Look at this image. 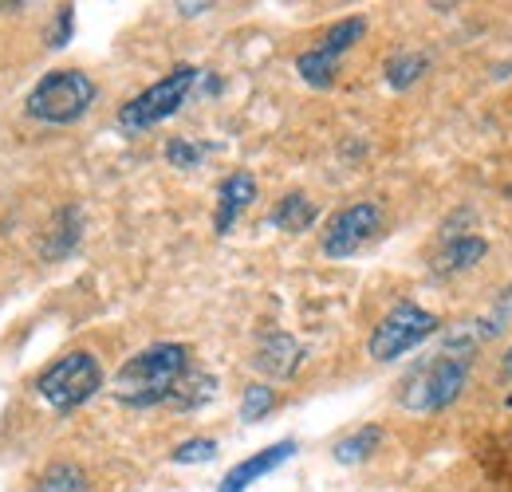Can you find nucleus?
Here are the masks:
<instances>
[{
    "label": "nucleus",
    "instance_id": "nucleus-15",
    "mask_svg": "<svg viewBox=\"0 0 512 492\" xmlns=\"http://www.w3.org/2000/svg\"><path fill=\"white\" fill-rule=\"evenodd\" d=\"M36 492H91V485H87V473L79 465H52L40 477Z\"/></svg>",
    "mask_w": 512,
    "mask_h": 492
},
{
    "label": "nucleus",
    "instance_id": "nucleus-11",
    "mask_svg": "<svg viewBox=\"0 0 512 492\" xmlns=\"http://www.w3.org/2000/svg\"><path fill=\"white\" fill-rule=\"evenodd\" d=\"M363 32H367V20H363V16H347V20H339V24H331V28L323 32L316 52H320L323 60L339 63V56H347V52L363 40Z\"/></svg>",
    "mask_w": 512,
    "mask_h": 492
},
{
    "label": "nucleus",
    "instance_id": "nucleus-21",
    "mask_svg": "<svg viewBox=\"0 0 512 492\" xmlns=\"http://www.w3.org/2000/svg\"><path fill=\"white\" fill-rule=\"evenodd\" d=\"M71 24H75V8H60L56 32H52V48H64L67 40H71Z\"/></svg>",
    "mask_w": 512,
    "mask_h": 492
},
{
    "label": "nucleus",
    "instance_id": "nucleus-22",
    "mask_svg": "<svg viewBox=\"0 0 512 492\" xmlns=\"http://www.w3.org/2000/svg\"><path fill=\"white\" fill-rule=\"evenodd\" d=\"M501 370H505V378L512 382V347L505 351V359H501Z\"/></svg>",
    "mask_w": 512,
    "mask_h": 492
},
{
    "label": "nucleus",
    "instance_id": "nucleus-16",
    "mask_svg": "<svg viewBox=\"0 0 512 492\" xmlns=\"http://www.w3.org/2000/svg\"><path fill=\"white\" fill-rule=\"evenodd\" d=\"M426 67H430L426 56H418V52H402V56H394V60L386 63V83L402 91V87L418 83V79L426 75Z\"/></svg>",
    "mask_w": 512,
    "mask_h": 492
},
{
    "label": "nucleus",
    "instance_id": "nucleus-12",
    "mask_svg": "<svg viewBox=\"0 0 512 492\" xmlns=\"http://www.w3.org/2000/svg\"><path fill=\"white\" fill-rule=\"evenodd\" d=\"M268 221H272L276 229H284V233H308L312 221H316V205H312V197H304V193H288V197L272 209Z\"/></svg>",
    "mask_w": 512,
    "mask_h": 492
},
{
    "label": "nucleus",
    "instance_id": "nucleus-7",
    "mask_svg": "<svg viewBox=\"0 0 512 492\" xmlns=\"http://www.w3.org/2000/svg\"><path fill=\"white\" fill-rule=\"evenodd\" d=\"M379 225H383V209H379L375 201H355V205L339 209V213L327 221V229H323V241H320L323 256H331V260L355 256L359 248L379 233Z\"/></svg>",
    "mask_w": 512,
    "mask_h": 492
},
{
    "label": "nucleus",
    "instance_id": "nucleus-20",
    "mask_svg": "<svg viewBox=\"0 0 512 492\" xmlns=\"http://www.w3.org/2000/svg\"><path fill=\"white\" fill-rule=\"evenodd\" d=\"M170 457H174L178 465H201V461H213V457H217V441H213V437H190V441H182Z\"/></svg>",
    "mask_w": 512,
    "mask_h": 492
},
{
    "label": "nucleus",
    "instance_id": "nucleus-18",
    "mask_svg": "<svg viewBox=\"0 0 512 492\" xmlns=\"http://www.w3.org/2000/svg\"><path fill=\"white\" fill-rule=\"evenodd\" d=\"M272 406H276V390L264 386V382H253V386L245 390V398H241V418H245V422H260Z\"/></svg>",
    "mask_w": 512,
    "mask_h": 492
},
{
    "label": "nucleus",
    "instance_id": "nucleus-13",
    "mask_svg": "<svg viewBox=\"0 0 512 492\" xmlns=\"http://www.w3.org/2000/svg\"><path fill=\"white\" fill-rule=\"evenodd\" d=\"M485 252H489V245H485L481 237H473V233L449 237L446 248H442V256H438V272H465V268H473Z\"/></svg>",
    "mask_w": 512,
    "mask_h": 492
},
{
    "label": "nucleus",
    "instance_id": "nucleus-1",
    "mask_svg": "<svg viewBox=\"0 0 512 492\" xmlns=\"http://www.w3.org/2000/svg\"><path fill=\"white\" fill-rule=\"evenodd\" d=\"M190 374V347L182 343H154L138 355H130L115 374V402L146 410L158 402H170Z\"/></svg>",
    "mask_w": 512,
    "mask_h": 492
},
{
    "label": "nucleus",
    "instance_id": "nucleus-4",
    "mask_svg": "<svg viewBox=\"0 0 512 492\" xmlns=\"http://www.w3.org/2000/svg\"><path fill=\"white\" fill-rule=\"evenodd\" d=\"M465 382H469V363L461 355H438L402 382L398 402L410 414H434V410H446L449 402H457Z\"/></svg>",
    "mask_w": 512,
    "mask_h": 492
},
{
    "label": "nucleus",
    "instance_id": "nucleus-19",
    "mask_svg": "<svg viewBox=\"0 0 512 492\" xmlns=\"http://www.w3.org/2000/svg\"><path fill=\"white\" fill-rule=\"evenodd\" d=\"M205 154H209V146H197L190 138H170V146H166V158L178 170H197L205 162Z\"/></svg>",
    "mask_w": 512,
    "mask_h": 492
},
{
    "label": "nucleus",
    "instance_id": "nucleus-14",
    "mask_svg": "<svg viewBox=\"0 0 512 492\" xmlns=\"http://www.w3.org/2000/svg\"><path fill=\"white\" fill-rule=\"evenodd\" d=\"M379 441H383V430H379V426H363V430L339 437L331 453H335L339 465H359V461H367V457L379 449Z\"/></svg>",
    "mask_w": 512,
    "mask_h": 492
},
{
    "label": "nucleus",
    "instance_id": "nucleus-5",
    "mask_svg": "<svg viewBox=\"0 0 512 492\" xmlns=\"http://www.w3.org/2000/svg\"><path fill=\"white\" fill-rule=\"evenodd\" d=\"M197 79H201V71L190 67V63L174 67L170 75H162L158 83H150L142 95L130 99L127 107L119 111V126L134 134V130H150V126L166 123L170 115L182 111V103L190 99V91L197 87Z\"/></svg>",
    "mask_w": 512,
    "mask_h": 492
},
{
    "label": "nucleus",
    "instance_id": "nucleus-10",
    "mask_svg": "<svg viewBox=\"0 0 512 492\" xmlns=\"http://www.w3.org/2000/svg\"><path fill=\"white\" fill-rule=\"evenodd\" d=\"M300 363H304V347L292 335H284V331L264 335V343L256 347L253 359V367L260 374H268V378H292L300 370Z\"/></svg>",
    "mask_w": 512,
    "mask_h": 492
},
{
    "label": "nucleus",
    "instance_id": "nucleus-9",
    "mask_svg": "<svg viewBox=\"0 0 512 492\" xmlns=\"http://www.w3.org/2000/svg\"><path fill=\"white\" fill-rule=\"evenodd\" d=\"M256 201V178L249 170H237V174H229L225 182L217 185V209H213V229L225 237V233H233V225H237V217L249 209Z\"/></svg>",
    "mask_w": 512,
    "mask_h": 492
},
{
    "label": "nucleus",
    "instance_id": "nucleus-3",
    "mask_svg": "<svg viewBox=\"0 0 512 492\" xmlns=\"http://www.w3.org/2000/svg\"><path fill=\"white\" fill-rule=\"evenodd\" d=\"M99 390H103V367L91 351H71L36 378L40 402H48L56 414H71V410L87 406Z\"/></svg>",
    "mask_w": 512,
    "mask_h": 492
},
{
    "label": "nucleus",
    "instance_id": "nucleus-17",
    "mask_svg": "<svg viewBox=\"0 0 512 492\" xmlns=\"http://www.w3.org/2000/svg\"><path fill=\"white\" fill-rule=\"evenodd\" d=\"M335 67H339V63L323 60L316 48H308V52L296 60V71H300V75H304V83H312V87H331Z\"/></svg>",
    "mask_w": 512,
    "mask_h": 492
},
{
    "label": "nucleus",
    "instance_id": "nucleus-6",
    "mask_svg": "<svg viewBox=\"0 0 512 492\" xmlns=\"http://www.w3.org/2000/svg\"><path fill=\"white\" fill-rule=\"evenodd\" d=\"M434 331H438V315L434 311L418 308V304H398L394 311H386L379 319V327L371 331L367 351H371L375 363H394L406 351H414L418 343H426Z\"/></svg>",
    "mask_w": 512,
    "mask_h": 492
},
{
    "label": "nucleus",
    "instance_id": "nucleus-2",
    "mask_svg": "<svg viewBox=\"0 0 512 492\" xmlns=\"http://www.w3.org/2000/svg\"><path fill=\"white\" fill-rule=\"evenodd\" d=\"M95 103V79L87 71H75V67H60V71H48L24 99V111L28 119L48 126H71L79 123Z\"/></svg>",
    "mask_w": 512,
    "mask_h": 492
},
{
    "label": "nucleus",
    "instance_id": "nucleus-8",
    "mask_svg": "<svg viewBox=\"0 0 512 492\" xmlns=\"http://www.w3.org/2000/svg\"><path fill=\"white\" fill-rule=\"evenodd\" d=\"M296 453V441H276V445H268V449H260L253 457H245V461H237L225 477H221V489L217 492H245L249 485H256L260 477H268L272 469H280L288 457Z\"/></svg>",
    "mask_w": 512,
    "mask_h": 492
}]
</instances>
